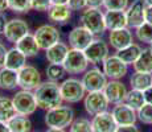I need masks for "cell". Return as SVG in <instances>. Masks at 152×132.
<instances>
[{
    "instance_id": "1",
    "label": "cell",
    "mask_w": 152,
    "mask_h": 132,
    "mask_svg": "<svg viewBox=\"0 0 152 132\" xmlns=\"http://www.w3.org/2000/svg\"><path fill=\"white\" fill-rule=\"evenodd\" d=\"M33 93H34V96H36L39 108H42L45 111L58 107V106L64 103L58 82H52L46 79Z\"/></svg>"
},
{
    "instance_id": "2",
    "label": "cell",
    "mask_w": 152,
    "mask_h": 132,
    "mask_svg": "<svg viewBox=\"0 0 152 132\" xmlns=\"http://www.w3.org/2000/svg\"><path fill=\"white\" fill-rule=\"evenodd\" d=\"M74 110L70 106H58L52 110H48L45 114V122L48 128H60V130H65L70 127L73 122H74Z\"/></svg>"
},
{
    "instance_id": "3",
    "label": "cell",
    "mask_w": 152,
    "mask_h": 132,
    "mask_svg": "<svg viewBox=\"0 0 152 132\" xmlns=\"http://www.w3.org/2000/svg\"><path fill=\"white\" fill-rule=\"evenodd\" d=\"M80 24L83 25L95 37H99L107 31L104 23V12L101 8H86L80 15Z\"/></svg>"
},
{
    "instance_id": "4",
    "label": "cell",
    "mask_w": 152,
    "mask_h": 132,
    "mask_svg": "<svg viewBox=\"0 0 152 132\" xmlns=\"http://www.w3.org/2000/svg\"><path fill=\"white\" fill-rule=\"evenodd\" d=\"M60 91L62 101L69 104L78 103V102L83 101L85 95H86V90H85L82 81L74 77L64 79L60 83Z\"/></svg>"
},
{
    "instance_id": "5",
    "label": "cell",
    "mask_w": 152,
    "mask_h": 132,
    "mask_svg": "<svg viewBox=\"0 0 152 132\" xmlns=\"http://www.w3.org/2000/svg\"><path fill=\"white\" fill-rule=\"evenodd\" d=\"M12 102L15 106V110L19 115L23 116H31L37 111L39 106H37L36 96H34L33 91L29 90H21L15 93L12 96Z\"/></svg>"
},
{
    "instance_id": "6",
    "label": "cell",
    "mask_w": 152,
    "mask_h": 132,
    "mask_svg": "<svg viewBox=\"0 0 152 132\" xmlns=\"http://www.w3.org/2000/svg\"><path fill=\"white\" fill-rule=\"evenodd\" d=\"M89 60L86 58L83 50H78V49H69L66 58L64 61L62 66L65 69L66 74L70 75H77L83 74L87 69H89Z\"/></svg>"
},
{
    "instance_id": "7",
    "label": "cell",
    "mask_w": 152,
    "mask_h": 132,
    "mask_svg": "<svg viewBox=\"0 0 152 132\" xmlns=\"http://www.w3.org/2000/svg\"><path fill=\"white\" fill-rule=\"evenodd\" d=\"M34 39L39 44L41 50H46L52 45L61 41V32L57 25L54 24H44L34 31Z\"/></svg>"
},
{
    "instance_id": "8",
    "label": "cell",
    "mask_w": 152,
    "mask_h": 132,
    "mask_svg": "<svg viewBox=\"0 0 152 132\" xmlns=\"http://www.w3.org/2000/svg\"><path fill=\"white\" fill-rule=\"evenodd\" d=\"M81 81H82L86 93H91V91H103V89L106 87L107 82H109V78L106 77L103 70L94 66L87 69L83 73Z\"/></svg>"
},
{
    "instance_id": "9",
    "label": "cell",
    "mask_w": 152,
    "mask_h": 132,
    "mask_svg": "<svg viewBox=\"0 0 152 132\" xmlns=\"http://www.w3.org/2000/svg\"><path fill=\"white\" fill-rule=\"evenodd\" d=\"M19 74V89L21 90H29V91H34L42 83L41 73L33 65H25L23 69L17 71Z\"/></svg>"
},
{
    "instance_id": "10",
    "label": "cell",
    "mask_w": 152,
    "mask_h": 132,
    "mask_svg": "<svg viewBox=\"0 0 152 132\" xmlns=\"http://www.w3.org/2000/svg\"><path fill=\"white\" fill-rule=\"evenodd\" d=\"M83 52L91 65H98V63H103V61L110 55V45L103 39L95 37Z\"/></svg>"
},
{
    "instance_id": "11",
    "label": "cell",
    "mask_w": 152,
    "mask_h": 132,
    "mask_svg": "<svg viewBox=\"0 0 152 132\" xmlns=\"http://www.w3.org/2000/svg\"><path fill=\"white\" fill-rule=\"evenodd\" d=\"M109 101L103 91H91L86 93L83 98V107L89 115L94 116L97 114L109 111Z\"/></svg>"
},
{
    "instance_id": "12",
    "label": "cell",
    "mask_w": 152,
    "mask_h": 132,
    "mask_svg": "<svg viewBox=\"0 0 152 132\" xmlns=\"http://www.w3.org/2000/svg\"><path fill=\"white\" fill-rule=\"evenodd\" d=\"M94 39H95L94 34H93L91 32H89L81 24L74 26L68 34L69 46L72 49H78V50H85V49L93 42Z\"/></svg>"
},
{
    "instance_id": "13",
    "label": "cell",
    "mask_w": 152,
    "mask_h": 132,
    "mask_svg": "<svg viewBox=\"0 0 152 132\" xmlns=\"http://www.w3.org/2000/svg\"><path fill=\"white\" fill-rule=\"evenodd\" d=\"M102 70L109 79H121L128 73V65L116 54H110L102 63Z\"/></svg>"
},
{
    "instance_id": "14",
    "label": "cell",
    "mask_w": 152,
    "mask_h": 132,
    "mask_svg": "<svg viewBox=\"0 0 152 132\" xmlns=\"http://www.w3.org/2000/svg\"><path fill=\"white\" fill-rule=\"evenodd\" d=\"M31 33L29 32V25L25 20L23 19H11L8 20L7 25H5V29L3 32V36L4 39L8 41V42L16 44L20 39L25 36V34Z\"/></svg>"
},
{
    "instance_id": "15",
    "label": "cell",
    "mask_w": 152,
    "mask_h": 132,
    "mask_svg": "<svg viewBox=\"0 0 152 132\" xmlns=\"http://www.w3.org/2000/svg\"><path fill=\"white\" fill-rule=\"evenodd\" d=\"M103 93L106 95L109 103L115 106L119 103H123L126 101L128 89L121 79H109L106 87L103 89Z\"/></svg>"
},
{
    "instance_id": "16",
    "label": "cell",
    "mask_w": 152,
    "mask_h": 132,
    "mask_svg": "<svg viewBox=\"0 0 152 132\" xmlns=\"http://www.w3.org/2000/svg\"><path fill=\"white\" fill-rule=\"evenodd\" d=\"M132 42H135V36H134L132 29L122 28L109 32V45L115 52L131 45Z\"/></svg>"
},
{
    "instance_id": "17",
    "label": "cell",
    "mask_w": 152,
    "mask_h": 132,
    "mask_svg": "<svg viewBox=\"0 0 152 132\" xmlns=\"http://www.w3.org/2000/svg\"><path fill=\"white\" fill-rule=\"evenodd\" d=\"M114 119H115L116 125H128V124H136L138 122V115H136V110L130 107L128 104L119 103L115 104L111 110Z\"/></svg>"
},
{
    "instance_id": "18",
    "label": "cell",
    "mask_w": 152,
    "mask_h": 132,
    "mask_svg": "<svg viewBox=\"0 0 152 132\" xmlns=\"http://www.w3.org/2000/svg\"><path fill=\"white\" fill-rule=\"evenodd\" d=\"M144 11L145 4L143 0H132L126 9L127 17V26L130 29H135L144 23Z\"/></svg>"
},
{
    "instance_id": "19",
    "label": "cell",
    "mask_w": 152,
    "mask_h": 132,
    "mask_svg": "<svg viewBox=\"0 0 152 132\" xmlns=\"http://www.w3.org/2000/svg\"><path fill=\"white\" fill-rule=\"evenodd\" d=\"M91 125L94 132H115L118 127L111 111H104L94 115L91 118Z\"/></svg>"
},
{
    "instance_id": "20",
    "label": "cell",
    "mask_w": 152,
    "mask_h": 132,
    "mask_svg": "<svg viewBox=\"0 0 152 132\" xmlns=\"http://www.w3.org/2000/svg\"><path fill=\"white\" fill-rule=\"evenodd\" d=\"M73 11L68 7V4L62 5H50L48 9V20L54 25H65L72 19Z\"/></svg>"
},
{
    "instance_id": "21",
    "label": "cell",
    "mask_w": 152,
    "mask_h": 132,
    "mask_svg": "<svg viewBox=\"0 0 152 132\" xmlns=\"http://www.w3.org/2000/svg\"><path fill=\"white\" fill-rule=\"evenodd\" d=\"M70 46L69 44L58 41L57 44L52 45L50 48H48L45 50V58L49 63H56V65H62L64 61L66 58Z\"/></svg>"
},
{
    "instance_id": "22",
    "label": "cell",
    "mask_w": 152,
    "mask_h": 132,
    "mask_svg": "<svg viewBox=\"0 0 152 132\" xmlns=\"http://www.w3.org/2000/svg\"><path fill=\"white\" fill-rule=\"evenodd\" d=\"M104 23H106V28L109 32L128 28L126 11H104Z\"/></svg>"
},
{
    "instance_id": "23",
    "label": "cell",
    "mask_w": 152,
    "mask_h": 132,
    "mask_svg": "<svg viewBox=\"0 0 152 132\" xmlns=\"http://www.w3.org/2000/svg\"><path fill=\"white\" fill-rule=\"evenodd\" d=\"M15 46H16V48L23 53V54L27 55L28 58L39 55L40 50H41V49H40V46H39V44H37L36 39H34L33 33L25 34L23 39H20L16 44H15Z\"/></svg>"
},
{
    "instance_id": "24",
    "label": "cell",
    "mask_w": 152,
    "mask_h": 132,
    "mask_svg": "<svg viewBox=\"0 0 152 132\" xmlns=\"http://www.w3.org/2000/svg\"><path fill=\"white\" fill-rule=\"evenodd\" d=\"M27 60H28L27 55L23 54L16 46H13V48L8 49L4 67H8V69L15 70V71H19L20 69H23L27 65Z\"/></svg>"
},
{
    "instance_id": "25",
    "label": "cell",
    "mask_w": 152,
    "mask_h": 132,
    "mask_svg": "<svg viewBox=\"0 0 152 132\" xmlns=\"http://www.w3.org/2000/svg\"><path fill=\"white\" fill-rule=\"evenodd\" d=\"M19 87V74L8 67L0 69V90L13 91Z\"/></svg>"
},
{
    "instance_id": "26",
    "label": "cell",
    "mask_w": 152,
    "mask_h": 132,
    "mask_svg": "<svg viewBox=\"0 0 152 132\" xmlns=\"http://www.w3.org/2000/svg\"><path fill=\"white\" fill-rule=\"evenodd\" d=\"M142 50H143V48L140 46V44L132 42L131 45H128V46H126V48L121 49V50H118L115 54L118 55L124 63H127V65L130 66V65H134V63L136 62V60L139 58Z\"/></svg>"
},
{
    "instance_id": "27",
    "label": "cell",
    "mask_w": 152,
    "mask_h": 132,
    "mask_svg": "<svg viewBox=\"0 0 152 132\" xmlns=\"http://www.w3.org/2000/svg\"><path fill=\"white\" fill-rule=\"evenodd\" d=\"M130 85L131 89L144 91L145 89L152 86V74L142 71H134L132 75L130 77Z\"/></svg>"
},
{
    "instance_id": "28",
    "label": "cell",
    "mask_w": 152,
    "mask_h": 132,
    "mask_svg": "<svg viewBox=\"0 0 152 132\" xmlns=\"http://www.w3.org/2000/svg\"><path fill=\"white\" fill-rule=\"evenodd\" d=\"M134 71H142V73H150L152 74V52L150 48H143L139 58L132 65Z\"/></svg>"
},
{
    "instance_id": "29",
    "label": "cell",
    "mask_w": 152,
    "mask_h": 132,
    "mask_svg": "<svg viewBox=\"0 0 152 132\" xmlns=\"http://www.w3.org/2000/svg\"><path fill=\"white\" fill-rule=\"evenodd\" d=\"M11 132H32V122L28 116L15 115L10 122H7Z\"/></svg>"
},
{
    "instance_id": "30",
    "label": "cell",
    "mask_w": 152,
    "mask_h": 132,
    "mask_svg": "<svg viewBox=\"0 0 152 132\" xmlns=\"http://www.w3.org/2000/svg\"><path fill=\"white\" fill-rule=\"evenodd\" d=\"M15 115H17V112L15 110L12 98L0 95V122H10Z\"/></svg>"
},
{
    "instance_id": "31",
    "label": "cell",
    "mask_w": 152,
    "mask_h": 132,
    "mask_svg": "<svg viewBox=\"0 0 152 132\" xmlns=\"http://www.w3.org/2000/svg\"><path fill=\"white\" fill-rule=\"evenodd\" d=\"M134 36L139 42L150 45L152 42V25L144 21L142 25H139L138 28L134 29Z\"/></svg>"
},
{
    "instance_id": "32",
    "label": "cell",
    "mask_w": 152,
    "mask_h": 132,
    "mask_svg": "<svg viewBox=\"0 0 152 132\" xmlns=\"http://www.w3.org/2000/svg\"><path fill=\"white\" fill-rule=\"evenodd\" d=\"M124 103L128 104L130 107H132L134 110L138 111L139 108L145 103L143 91H140V90H135V89L128 90V94H127V96H126Z\"/></svg>"
},
{
    "instance_id": "33",
    "label": "cell",
    "mask_w": 152,
    "mask_h": 132,
    "mask_svg": "<svg viewBox=\"0 0 152 132\" xmlns=\"http://www.w3.org/2000/svg\"><path fill=\"white\" fill-rule=\"evenodd\" d=\"M46 73V79L52 82H60L61 79L66 75V71L62 65H56V63H49L45 70Z\"/></svg>"
},
{
    "instance_id": "34",
    "label": "cell",
    "mask_w": 152,
    "mask_h": 132,
    "mask_svg": "<svg viewBox=\"0 0 152 132\" xmlns=\"http://www.w3.org/2000/svg\"><path fill=\"white\" fill-rule=\"evenodd\" d=\"M69 132H94L91 120L87 118H77L70 124Z\"/></svg>"
},
{
    "instance_id": "35",
    "label": "cell",
    "mask_w": 152,
    "mask_h": 132,
    "mask_svg": "<svg viewBox=\"0 0 152 132\" xmlns=\"http://www.w3.org/2000/svg\"><path fill=\"white\" fill-rule=\"evenodd\" d=\"M8 5H10V11L19 15L28 13L32 9L31 0H8Z\"/></svg>"
},
{
    "instance_id": "36",
    "label": "cell",
    "mask_w": 152,
    "mask_h": 132,
    "mask_svg": "<svg viewBox=\"0 0 152 132\" xmlns=\"http://www.w3.org/2000/svg\"><path fill=\"white\" fill-rule=\"evenodd\" d=\"M136 115H138V120L140 123L152 125V104L144 103L136 111Z\"/></svg>"
},
{
    "instance_id": "37",
    "label": "cell",
    "mask_w": 152,
    "mask_h": 132,
    "mask_svg": "<svg viewBox=\"0 0 152 132\" xmlns=\"http://www.w3.org/2000/svg\"><path fill=\"white\" fill-rule=\"evenodd\" d=\"M130 5V0H104V11H126Z\"/></svg>"
},
{
    "instance_id": "38",
    "label": "cell",
    "mask_w": 152,
    "mask_h": 132,
    "mask_svg": "<svg viewBox=\"0 0 152 132\" xmlns=\"http://www.w3.org/2000/svg\"><path fill=\"white\" fill-rule=\"evenodd\" d=\"M50 5H52L50 0H31L32 9L37 11V12H48Z\"/></svg>"
},
{
    "instance_id": "39",
    "label": "cell",
    "mask_w": 152,
    "mask_h": 132,
    "mask_svg": "<svg viewBox=\"0 0 152 132\" xmlns=\"http://www.w3.org/2000/svg\"><path fill=\"white\" fill-rule=\"evenodd\" d=\"M68 7L73 12H82L86 9V0H68Z\"/></svg>"
},
{
    "instance_id": "40",
    "label": "cell",
    "mask_w": 152,
    "mask_h": 132,
    "mask_svg": "<svg viewBox=\"0 0 152 132\" xmlns=\"http://www.w3.org/2000/svg\"><path fill=\"white\" fill-rule=\"evenodd\" d=\"M115 132H140L136 124H128V125H118Z\"/></svg>"
},
{
    "instance_id": "41",
    "label": "cell",
    "mask_w": 152,
    "mask_h": 132,
    "mask_svg": "<svg viewBox=\"0 0 152 132\" xmlns=\"http://www.w3.org/2000/svg\"><path fill=\"white\" fill-rule=\"evenodd\" d=\"M7 53H8V49L4 44L0 42V69L4 67L5 65V58H7Z\"/></svg>"
},
{
    "instance_id": "42",
    "label": "cell",
    "mask_w": 152,
    "mask_h": 132,
    "mask_svg": "<svg viewBox=\"0 0 152 132\" xmlns=\"http://www.w3.org/2000/svg\"><path fill=\"white\" fill-rule=\"evenodd\" d=\"M104 0H86V8H103Z\"/></svg>"
},
{
    "instance_id": "43",
    "label": "cell",
    "mask_w": 152,
    "mask_h": 132,
    "mask_svg": "<svg viewBox=\"0 0 152 132\" xmlns=\"http://www.w3.org/2000/svg\"><path fill=\"white\" fill-rule=\"evenodd\" d=\"M144 21L152 25V5H145V11H144Z\"/></svg>"
},
{
    "instance_id": "44",
    "label": "cell",
    "mask_w": 152,
    "mask_h": 132,
    "mask_svg": "<svg viewBox=\"0 0 152 132\" xmlns=\"http://www.w3.org/2000/svg\"><path fill=\"white\" fill-rule=\"evenodd\" d=\"M143 95H144L145 103L152 104V86H150L148 89H145L144 91H143Z\"/></svg>"
},
{
    "instance_id": "45",
    "label": "cell",
    "mask_w": 152,
    "mask_h": 132,
    "mask_svg": "<svg viewBox=\"0 0 152 132\" xmlns=\"http://www.w3.org/2000/svg\"><path fill=\"white\" fill-rule=\"evenodd\" d=\"M7 23H8L7 15H5V13H0V34H3V32H4Z\"/></svg>"
},
{
    "instance_id": "46",
    "label": "cell",
    "mask_w": 152,
    "mask_h": 132,
    "mask_svg": "<svg viewBox=\"0 0 152 132\" xmlns=\"http://www.w3.org/2000/svg\"><path fill=\"white\" fill-rule=\"evenodd\" d=\"M10 9L8 5V0H0V13H4L5 11Z\"/></svg>"
},
{
    "instance_id": "47",
    "label": "cell",
    "mask_w": 152,
    "mask_h": 132,
    "mask_svg": "<svg viewBox=\"0 0 152 132\" xmlns=\"http://www.w3.org/2000/svg\"><path fill=\"white\" fill-rule=\"evenodd\" d=\"M0 132H11L8 128V124L4 122H0Z\"/></svg>"
},
{
    "instance_id": "48",
    "label": "cell",
    "mask_w": 152,
    "mask_h": 132,
    "mask_svg": "<svg viewBox=\"0 0 152 132\" xmlns=\"http://www.w3.org/2000/svg\"><path fill=\"white\" fill-rule=\"evenodd\" d=\"M52 5H62V4H68V0H50Z\"/></svg>"
},
{
    "instance_id": "49",
    "label": "cell",
    "mask_w": 152,
    "mask_h": 132,
    "mask_svg": "<svg viewBox=\"0 0 152 132\" xmlns=\"http://www.w3.org/2000/svg\"><path fill=\"white\" fill-rule=\"evenodd\" d=\"M45 132H66L65 130H60V128H48Z\"/></svg>"
},
{
    "instance_id": "50",
    "label": "cell",
    "mask_w": 152,
    "mask_h": 132,
    "mask_svg": "<svg viewBox=\"0 0 152 132\" xmlns=\"http://www.w3.org/2000/svg\"><path fill=\"white\" fill-rule=\"evenodd\" d=\"M145 5H152V0H143Z\"/></svg>"
},
{
    "instance_id": "51",
    "label": "cell",
    "mask_w": 152,
    "mask_h": 132,
    "mask_svg": "<svg viewBox=\"0 0 152 132\" xmlns=\"http://www.w3.org/2000/svg\"><path fill=\"white\" fill-rule=\"evenodd\" d=\"M148 48H150V50H151V52H152V42H151V44H150V46H148Z\"/></svg>"
}]
</instances>
